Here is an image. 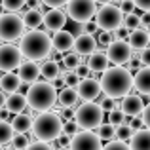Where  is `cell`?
I'll return each instance as SVG.
<instances>
[{
  "mask_svg": "<svg viewBox=\"0 0 150 150\" xmlns=\"http://www.w3.org/2000/svg\"><path fill=\"white\" fill-rule=\"evenodd\" d=\"M99 82L105 95L112 97V99H122L133 88V74L129 69H124L122 65H114L103 70Z\"/></svg>",
  "mask_w": 150,
  "mask_h": 150,
  "instance_id": "1",
  "label": "cell"
},
{
  "mask_svg": "<svg viewBox=\"0 0 150 150\" xmlns=\"http://www.w3.org/2000/svg\"><path fill=\"white\" fill-rule=\"evenodd\" d=\"M19 50L25 59L40 61V59L50 57L51 50H53V42L46 30L30 29L29 33H23L21 40H19Z\"/></svg>",
  "mask_w": 150,
  "mask_h": 150,
  "instance_id": "2",
  "label": "cell"
},
{
  "mask_svg": "<svg viewBox=\"0 0 150 150\" xmlns=\"http://www.w3.org/2000/svg\"><path fill=\"white\" fill-rule=\"evenodd\" d=\"M55 101H57V89H55V86L50 80H44V82L36 80L27 89V103L36 112L50 110L55 105Z\"/></svg>",
  "mask_w": 150,
  "mask_h": 150,
  "instance_id": "3",
  "label": "cell"
},
{
  "mask_svg": "<svg viewBox=\"0 0 150 150\" xmlns=\"http://www.w3.org/2000/svg\"><path fill=\"white\" fill-rule=\"evenodd\" d=\"M33 133H34L36 139L46 141V143L55 141L63 133V118H61V114L50 112V110L40 112L33 120Z\"/></svg>",
  "mask_w": 150,
  "mask_h": 150,
  "instance_id": "4",
  "label": "cell"
},
{
  "mask_svg": "<svg viewBox=\"0 0 150 150\" xmlns=\"http://www.w3.org/2000/svg\"><path fill=\"white\" fill-rule=\"evenodd\" d=\"M105 118V110L99 103L93 101H84V105H80L74 110V120L78 122L82 129H95L103 124Z\"/></svg>",
  "mask_w": 150,
  "mask_h": 150,
  "instance_id": "5",
  "label": "cell"
},
{
  "mask_svg": "<svg viewBox=\"0 0 150 150\" xmlns=\"http://www.w3.org/2000/svg\"><path fill=\"white\" fill-rule=\"evenodd\" d=\"M23 33H25L23 17H19L13 11L0 15V38H2V42H13L21 38Z\"/></svg>",
  "mask_w": 150,
  "mask_h": 150,
  "instance_id": "6",
  "label": "cell"
},
{
  "mask_svg": "<svg viewBox=\"0 0 150 150\" xmlns=\"http://www.w3.org/2000/svg\"><path fill=\"white\" fill-rule=\"evenodd\" d=\"M95 23L99 25V29L114 30L120 25H124V11L120 10V6H112L110 2H106L97 10Z\"/></svg>",
  "mask_w": 150,
  "mask_h": 150,
  "instance_id": "7",
  "label": "cell"
},
{
  "mask_svg": "<svg viewBox=\"0 0 150 150\" xmlns=\"http://www.w3.org/2000/svg\"><path fill=\"white\" fill-rule=\"evenodd\" d=\"M97 13V2L95 0H69L67 2V15L72 21L88 23Z\"/></svg>",
  "mask_w": 150,
  "mask_h": 150,
  "instance_id": "8",
  "label": "cell"
},
{
  "mask_svg": "<svg viewBox=\"0 0 150 150\" xmlns=\"http://www.w3.org/2000/svg\"><path fill=\"white\" fill-rule=\"evenodd\" d=\"M133 55V46L129 40H112L106 46V57L114 65H127Z\"/></svg>",
  "mask_w": 150,
  "mask_h": 150,
  "instance_id": "9",
  "label": "cell"
},
{
  "mask_svg": "<svg viewBox=\"0 0 150 150\" xmlns=\"http://www.w3.org/2000/svg\"><path fill=\"white\" fill-rule=\"evenodd\" d=\"M23 61V53L19 46L13 44H0V70H15Z\"/></svg>",
  "mask_w": 150,
  "mask_h": 150,
  "instance_id": "10",
  "label": "cell"
},
{
  "mask_svg": "<svg viewBox=\"0 0 150 150\" xmlns=\"http://www.w3.org/2000/svg\"><path fill=\"white\" fill-rule=\"evenodd\" d=\"M103 146V139L99 133H93L91 129H82L70 139V148H86V150H97Z\"/></svg>",
  "mask_w": 150,
  "mask_h": 150,
  "instance_id": "11",
  "label": "cell"
},
{
  "mask_svg": "<svg viewBox=\"0 0 150 150\" xmlns=\"http://www.w3.org/2000/svg\"><path fill=\"white\" fill-rule=\"evenodd\" d=\"M76 91H78V97H80L82 101H95L97 97L101 95L103 88H101V82L95 80V78H82L80 84L76 86Z\"/></svg>",
  "mask_w": 150,
  "mask_h": 150,
  "instance_id": "12",
  "label": "cell"
},
{
  "mask_svg": "<svg viewBox=\"0 0 150 150\" xmlns=\"http://www.w3.org/2000/svg\"><path fill=\"white\" fill-rule=\"evenodd\" d=\"M143 108H144V101L141 95H135V93L129 91L125 97H122V103H120V110L129 118H135V116H141L143 114Z\"/></svg>",
  "mask_w": 150,
  "mask_h": 150,
  "instance_id": "13",
  "label": "cell"
},
{
  "mask_svg": "<svg viewBox=\"0 0 150 150\" xmlns=\"http://www.w3.org/2000/svg\"><path fill=\"white\" fill-rule=\"evenodd\" d=\"M17 74H19V78H21V82L27 84V86L34 84V82L42 76L38 63L33 61V59H29V61H21V65L17 67Z\"/></svg>",
  "mask_w": 150,
  "mask_h": 150,
  "instance_id": "14",
  "label": "cell"
},
{
  "mask_svg": "<svg viewBox=\"0 0 150 150\" xmlns=\"http://www.w3.org/2000/svg\"><path fill=\"white\" fill-rule=\"evenodd\" d=\"M67 11H63L61 8H51L50 11H46L44 13V27L48 30H59L63 29V27L67 25Z\"/></svg>",
  "mask_w": 150,
  "mask_h": 150,
  "instance_id": "15",
  "label": "cell"
},
{
  "mask_svg": "<svg viewBox=\"0 0 150 150\" xmlns=\"http://www.w3.org/2000/svg\"><path fill=\"white\" fill-rule=\"evenodd\" d=\"M97 40L95 36H93L91 33H82L78 34L76 38H74V51H76L78 55H91L93 51L97 50Z\"/></svg>",
  "mask_w": 150,
  "mask_h": 150,
  "instance_id": "16",
  "label": "cell"
},
{
  "mask_svg": "<svg viewBox=\"0 0 150 150\" xmlns=\"http://www.w3.org/2000/svg\"><path fill=\"white\" fill-rule=\"evenodd\" d=\"M74 34L70 33V30H65V29H59L53 33V38H51V42H53V50L61 51V53H67V51H70L74 48Z\"/></svg>",
  "mask_w": 150,
  "mask_h": 150,
  "instance_id": "17",
  "label": "cell"
},
{
  "mask_svg": "<svg viewBox=\"0 0 150 150\" xmlns=\"http://www.w3.org/2000/svg\"><path fill=\"white\" fill-rule=\"evenodd\" d=\"M133 88L141 93L150 95V67L143 65L137 72H133Z\"/></svg>",
  "mask_w": 150,
  "mask_h": 150,
  "instance_id": "18",
  "label": "cell"
},
{
  "mask_svg": "<svg viewBox=\"0 0 150 150\" xmlns=\"http://www.w3.org/2000/svg\"><path fill=\"white\" fill-rule=\"evenodd\" d=\"M27 106H29V103H27V95H23V93H19V91L8 93V97H6V108H8V112H10V114L25 112Z\"/></svg>",
  "mask_w": 150,
  "mask_h": 150,
  "instance_id": "19",
  "label": "cell"
},
{
  "mask_svg": "<svg viewBox=\"0 0 150 150\" xmlns=\"http://www.w3.org/2000/svg\"><path fill=\"white\" fill-rule=\"evenodd\" d=\"M129 146L139 150H150V127H141L133 131V137L129 139Z\"/></svg>",
  "mask_w": 150,
  "mask_h": 150,
  "instance_id": "20",
  "label": "cell"
},
{
  "mask_svg": "<svg viewBox=\"0 0 150 150\" xmlns=\"http://www.w3.org/2000/svg\"><path fill=\"white\" fill-rule=\"evenodd\" d=\"M108 57H106V51L99 48L95 50L91 55L88 57V67L91 69V72H103L105 69H108Z\"/></svg>",
  "mask_w": 150,
  "mask_h": 150,
  "instance_id": "21",
  "label": "cell"
},
{
  "mask_svg": "<svg viewBox=\"0 0 150 150\" xmlns=\"http://www.w3.org/2000/svg\"><path fill=\"white\" fill-rule=\"evenodd\" d=\"M23 21H25L27 29H38V27L44 23V11L38 10V8H29L23 6Z\"/></svg>",
  "mask_w": 150,
  "mask_h": 150,
  "instance_id": "22",
  "label": "cell"
},
{
  "mask_svg": "<svg viewBox=\"0 0 150 150\" xmlns=\"http://www.w3.org/2000/svg\"><path fill=\"white\" fill-rule=\"evenodd\" d=\"M129 44L133 46V50H143L146 48V46L150 44V34L146 29H143V27H137V29H133L131 33H129Z\"/></svg>",
  "mask_w": 150,
  "mask_h": 150,
  "instance_id": "23",
  "label": "cell"
},
{
  "mask_svg": "<svg viewBox=\"0 0 150 150\" xmlns=\"http://www.w3.org/2000/svg\"><path fill=\"white\" fill-rule=\"evenodd\" d=\"M78 99H80V97H78V91L72 86H65V88L59 89V93H57V101L63 108H72L78 103Z\"/></svg>",
  "mask_w": 150,
  "mask_h": 150,
  "instance_id": "24",
  "label": "cell"
},
{
  "mask_svg": "<svg viewBox=\"0 0 150 150\" xmlns=\"http://www.w3.org/2000/svg\"><path fill=\"white\" fill-rule=\"evenodd\" d=\"M21 78L19 74H13V70H6V72L0 76V89H4L6 93H11V91H17L21 88Z\"/></svg>",
  "mask_w": 150,
  "mask_h": 150,
  "instance_id": "25",
  "label": "cell"
},
{
  "mask_svg": "<svg viewBox=\"0 0 150 150\" xmlns=\"http://www.w3.org/2000/svg\"><path fill=\"white\" fill-rule=\"evenodd\" d=\"M40 74H42V78H44V80L53 82L55 78L61 74V67H59V63L55 61V59H48V61L42 63V67H40Z\"/></svg>",
  "mask_w": 150,
  "mask_h": 150,
  "instance_id": "26",
  "label": "cell"
},
{
  "mask_svg": "<svg viewBox=\"0 0 150 150\" xmlns=\"http://www.w3.org/2000/svg\"><path fill=\"white\" fill-rule=\"evenodd\" d=\"M11 125H13L15 133H27L33 129V118L29 116V114H15L13 118H11Z\"/></svg>",
  "mask_w": 150,
  "mask_h": 150,
  "instance_id": "27",
  "label": "cell"
},
{
  "mask_svg": "<svg viewBox=\"0 0 150 150\" xmlns=\"http://www.w3.org/2000/svg\"><path fill=\"white\" fill-rule=\"evenodd\" d=\"M13 135H15V129H13V125H11V122L0 120V144L11 143Z\"/></svg>",
  "mask_w": 150,
  "mask_h": 150,
  "instance_id": "28",
  "label": "cell"
},
{
  "mask_svg": "<svg viewBox=\"0 0 150 150\" xmlns=\"http://www.w3.org/2000/svg\"><path fill=\"white\" fill-rule=\"evenodd\" d=\"M80 63H88V59H80V55L74 51V53H69L67 51V55L63 57V69H67V70H74Z\"/></svg>",
  "mask_w": 150,
  "mask_h": 150,
  "instance_id": "29",
  "label": "cell"
},
{
  "mask_svg": "<svg viewBox=\"0 0 150 150\" xmlns=\"http://www.w3.org/2000/svg\"><path fill=\"white\" fill-rule=\"evenodd\" d=\"M133 131H135V129L131 127V124H129V122H122V124L116 125V137H118V139L127 141V143H129V139L133 137Z\"/></svg>",
  "mask_w": 150,
  "mask_h": 150,
  "instance_id": "30",
  "label": "cell"
},
{
  "mask_svg": "<svg viewBox=\"0 0 150 150\" xmlns=\"http://www.w3.org/2000/svg\"><path fill=\"white\" fill-rule=\"evenodd\" d=\"M99 135L103 141H110L116 137V124H101L99 125Z\"/></svg>",
  "mask_w": 150,
  "mask_h": 150,
  "instance_id": "31",
  "label": "cell"
},
{
  "mask_svg": "<svg viewBox=\"0 0 150 150\" xmlns=\"http://www.w3.org/2000/svg\"><path fill=\"white\" fill-rule=\"evenodd\" d=\"M124 27H127L129 30L141 27V15L135 13V11H131V13H125V15H124Z\"/></svg>",
  "mask_w": 150,
  "mask_h": 150,
  "instance_id": "32",
  "label": "cell"
},
{
  "mask_svg": "<svg viewBox=\"0 0 150 150\" xmlns=\"http://www.w3.org/2000/svg\"><path fill=\"white\" fill-rule=\"evenodd\" d=\"M11 146L13 148H27V146H30V141L25 133H15L13 139H11Z\"/></svg>",
  "mask_w": 150,
  "mask_h": 150,
  "instance_id": "33",
  "label": "cell"
},
{
  "mask_svg": "<svg viewBox=\"0 0 150 150\" xmlns=\"http://www.w3.org/2000/svg\"><path fill=\"white\" fill-rule=\"evenodd\" d=\"M2 4L8 11H19V10H23L27 0H2Z\"/></svg>",
  "mask_w": 150,
  "mask_h": 150,
  "instance_id": "34",
  "label": "cell"
},
{
  "mask_svg": "<svg viewBox=\"0 0 150 150\" xmlns=\"http://www.w3.org/2000/svg\"><path fill=\"white\" fill-rule=\"evenodd\" d=\"M78 129H80V125H78L76 120H74V122L72 120H65V122H63V133H67V135H70V137L76 135Z\"/></svg>",
  "mask_w": 150,
  "mask_h": 150,
  "instance_id": "35",
  "label": "cell"
},
{
  "mask_svg": "<svg viewBox=\"0 0 150 150\" xmlns=\"http://www.w3.org/2000/svg\"><path fill=\"white\" fill-rule=\"evenodd\" d=\"M112 40H114V36H112V30H105V29H101L99 36H97V42H99V46H103V48H106V46H108Z\"/></svg>",
  "mask_w": 150,
  "mask_h": 150,
  "instance_id": "36",
  "label": "cell"
},
{
  "mask_svg": "<svg viewBox=\"0 0 150 150\" xmlns=\"http://www.w3.org/2000/svg\"><path fill=\"white\" fill-rule=\"evenodd\" d=\"M99 105L103 106V110L105 112H110V110H114V108H118V99H112V97H108V95H105L101 99Z\"/></svg>",
  "mask_w": 150,
  "mask_h": 150,
  "instance_id": "37",
  "label": "cell"
},
{
  "mask_svg": "<svg viewBox=\"0 0 150 150\" xmlns=\"http://www.w3.org/2000/svg\"><path fill=\"white\" fill-rule=\"evenodd\" d=\"M125 118H127V116H125L122 110H118V108H114V110H110V112H108L110 124H116V125H118V124H122V122H127Z\"/></svg>",
  "mask_w": 150,
  "mask_h": 150,
  "instance_id": "38",
  "label": "cell"
},
{
  "mask_svg": "<svg viewBox=\"0 0 150 150\" xmlns=\"http://www.w3.org/2000/svg\"><path fill=\"white\" fill-rule=\"evenodd\" d=\"M129 33H131V30H129L127 27L120 25L118 29L112 30V36H114V40H127V38H129Z\"/></svg>",
  "mask_w": 150,
  "mask_h": 150,
  "instance_id": "39",
  "label": "cell"
},
{
  "mask_svg": "<svg viewBox=\"0 0 150 150\" xmlns=\"http://www.w3.org/2000/svg\"><path fill=\"white\" fill-rule=\"evenodd\" d=\"M120 10L124 11V15L131 13V11H135V2H133V0H122L120 2Z\"/></svg>",
  "mask_w": 150,
  "mask_h": 150,
  "instance_id": "40",
  "label": "cell"
},
{
  "mask_svg": "<svg viewBox=\"0 0 150 150\" xmlns=\"http://www.w3.org/2000/svg\"><path fill=\"white\" fill-rule=\"evenodd\" d=\"M74 70H76V74H78L80 78H86V76H88L89 72H91V69L88 67V63H80V65H78V67H76Z\"/></svg>",
  "mask_w": 150,
  "mask_h": 150,
  "instance_id": "41",
  "label": "cell"
},
{
  "mask_svg": "<svg viewBox=\"0 0 150 150\" xmlns=\"http://www.w3.org/2000/svg\"><path fill=\"white\" fill-rule=\"evenodd\" d=\"M141 63H143V65H146V67H150V44L146 46V48H143L141 50Z\"/></svg>",
  "mask_w": 150,
  "mask_h": 150,
  "instance_id": "42",
  "label": "cell"
},
{
  "mask_svg": "<svg viewBox=\"0 0 150 150\" xmlns=\"http://www.w3.org/2000/svg\"><path fill=\"white\" fill-rule=\"evenodd\" d=\"M69 0H42L44 6H50V8H61V6H67Z\"/></svg>",
  "mask_w": 150,
  "mask_h": 150,
  "instance_id": "43",
  "label": "cell"
},
{
  "mask_svg": "<svg viewBox=\"0 0 150 150\" xmlns=\"http://www.w3.org/2000/svg\"><path fill=\"white\" fill-rule=\"evenodd\" d=\"M70 139H72L70 135H67V133H61V135H59L55 141H57L59 146H70Z\"/></svg>",
  "mask_w": 150,
  "mask_h": 150,
  "instance_id": "44",
  "label": "cell"
},
{
  "mask_svg": "<svg viewBox=\"0 0 150 150\" xmlns=\"http://www.w3.org/2000/svg\"><path fill=\"white\" fill-rule=\"evenodd\" d=\"M135 2V8L141 11H150V0H133Z\"/></svg>",
  "mask_w": 150,
  "mask_h": 150,
  "instance_id": "45",
  "label": "cell"
},
{
  "mask_svg": "<svg viewBox=\"0 0 150 150\" xmlns=\"http://www.w3.org/2000/svg\"><path fill=\"white\" fill-rule=\"evenodd\" d=\"M141 118H143L144 125H146V127H150V103H148V105H144V108H143V114H141Z\"/></svg>",
  "mask_w": 150,
  "mask_h": 150,
  "instance_id": "46",
  "label": "cell"
},
{
  "mask_svg": "<svg viewBox=\"0 0 150 150\" xmlns=\"http://www.w3.org/2000/svg\"><path fill=\"white\" fill-rule=\"evenodd\" d=\"M51 84L55 86V89H63V88L67 86V82H65V76H63V74H59V76L55 78V80L51 82Z\"/></svg>",
  "mask_w": 150,
  "mask_h": 150,
  "instance_id": "47",
  "label": "cell"
},
{
  "mask_svg": "<svg viewBox=\"0 0 150 150\" xmlns=\"http://www.w3.org/2000/svg\"><path fill=\"white\" fill-rule=\"evenodd\" d=\"M141 27L143 29H150V11H144L141 15Z\"/></svg>",
  "mask_w": 150,
  "mask_h": 150,
  "instance_id": "48",
  "label": "cell"
},
{
  "mask_svg": "<svg viewBox=\"0 0 150 150\" xmlns=\"http://www.w3.org/2000/svg\"><path fill=\"white\" fill-rule=\"evenodd\" d=\"M97 29H99V25H97V23L93 21V19H91V21H88V23H86V33H91V34H95V33H97Z\"/></svg>",
  "mask_w": 150,
  "mask_h": 150,
  "instance_id": "49",
  "label": "cell"
},
{
  "mask_svg": "<svg viewBox=\"0 0 150 150\" xmlns=\"http://www.w3.org/2000/svg\"><path fill=\"white\" fill-rule=\"evenodd\" d=\"M129 124H131L133 129H141L144 125V122H143V118H141V120H133V122H129Z\"/></svg>",
  "mask_w": 150,
  "mask_h": 150,
  "instance_id": "50",
  "label": "cell"
},
{
  "mask_svg": "<svg viewBox=\"0 0 150 150\" xmlns=\"http://www.w3.org/2000/svg\"><path fill=\"white\" fill-rule=\"evenodd\" d=\"M6 91H4V89H0V108H4V106H6Z\"/></svg>",
  "mask_w": 150,
  "mask_h": 150,
  "instance_id": "51",
  "label": "cell"
},
{
  "mask_svg": "<svg viewBox=\"0 0 150 150\" xmlns=\"http://www.w3.org/2000/svg\"><path fill=\"white\" fill-rule=\"evenodd\" d=\"M4 10H6V8H4V4H2V2H0V15H2V13H4Z\"/></svg>",
  "mask_w": 150,
  "mask_h": 150,
  "instance_id": "52",
  "label": "cell"
},
{
  "mask_svg": "<svg viewBox=\"0 0 150 150\" xmlns=\"http://www.w3.org/2000/svg\"><path fill=\"white\" fill-rule=\"evenodd\" d=\"M95 2H99V4H106V2H112V0H95Z\"/></svg>",
  "mask_w": 150,
  "mask_h": 150,
  "instance_id": "53",
  "label": "cell"
},
{
  "mask_svg": "<svg viewBox=\"0 0 150 150\" xmlns=\"http://www.w3.org/2000/svg\"><path fill=\"white\" fill-rule=\"evenodd\" d=\"M0 44H2V38H0Z\"/></svg>",
  "mask_w": 150,
  "mask_h": 150,
  "instance_id": "54",
  "label": "cell"
},
{
  "mask_svg": "<svg viewBox=\"0 0 150 150\" xmlns=\"http://www.w3.org/2000/svg\"><path fill=\"white\" fill-rule=\"evenodd\" d=\"M148 34H150V29H148Z\"/></svg>",
  "mask_w": 150,
  "mask_h": 150,
  "instance_id": "55",
  "label": "cell"
}]
</instances>
